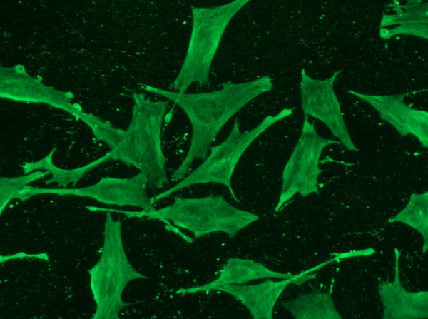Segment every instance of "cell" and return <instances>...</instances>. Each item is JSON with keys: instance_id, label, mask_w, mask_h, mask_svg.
Returning a JSON list of instances; mask_svg holds the SVG:
<instances>
[{"instance_id": "cell-1", "label": "cell", "mask_w": 428, "mask_h": 319, "mask_svg": "<svg viewBox=\"0 0 428 319\" xmlns=\"http://www.w3.org/2000/svg\"><path fill=\"white\" fill-rule=\"evenodd\" d=\"M273 87L272 79L263 76L250 81L226 82L220 88L200 93H178L142 84L141 88L165 98L178 106L190 124V146L182 163L171 177L174 181L185 176L195 160H204L224 126L244 106Z\"/></svg>"}, {"instance_id": "cell-2", "label": "cell", "mask_w": 428, "mask_h": 319, "mask_svg": "<svg viewBox=\"0 0 428 319\" xmlns=\"http://www.w3.org/2000/svg\"><path fill=\"white\" fill-rule=\"evenodd\" d=\"M133 98L131 122L120 143L108 152L110 160L138 169L156 191L168 183L161 132L169 101H151L141 93H133Z\"/></svg>"}, {"instance_id": "cell-3", "label": "cell", "mask_w": 428, "mask_h": 319, "mask_svg": "<svg viewBox=\"0 0 428 319\" xmlns=\"http://www.w3.org/2000/svg\"><path fill=\"white\" fill-rule=\"evenodd\" d=\"M248 0H235L213 6L191 7V29L185 54L170 88L185 93L196 83H210L211 66L224 34L234 16Z\"/></svg>"}, {"instance_id": "cell-4", "label": "cell", "mask_w": 428, "mask_h": 319, "mask_svg": "<svg viewBox=\"0 0 428 319\" xmlns=\"http://www.w3.org/2000/svg\"><path fill=\"white\" fill-rule=\"evenodd\" d=\"M122 213L130 218L146 216L171 222L191 232L195 238L217 232L233 238L259 219L257 214L231 205L224 196L213 194L200 198L175 196L174 201L163 208Z\"/></svg>"}, {"instance_id": "cell-5", "label": "cell", "mask_w": 428, "mask_h": 319, "mask_svg": "<svg viewBox=\"0 0 428 319\" xmlns=\"http://www.w3.org/2000/svg\"><path fill=\"white\" fill-rule=\"evenodd\" d=\"M87 271L96 303L93 319H119L121 310L131 304L122 300L126 285L133 280L148 279L128 259L122 240L121 221L114 220L110 211L106 213L101 255Z\"/></svg>"}, {"instance_id": "cell-6", "label": "cell", "mask_w": 428, "mask_h": 319, "mask_svg": "<svg viewBox=\"0 0 428 319\" xmlns=\"http://www.w3.org/2000/svg\"><path fill=\"white\" fill-rule=\"evenodd\" d=\"M293 113V108H282L268 115L249 130L242 131L238 120L233 123L227 138L211 146L203 161L193 171L165 191L151 198L153 203L189 186L216 183L225 186L235 201L239 202L233 186L232 177L240 159L250 145L272 125Z\"/></svg>"}, {"instance_id": "cell-7", "label": "cell", "mask_w": 428, "mask_h": 319, "mask_svg": "<svg viewBox=\"0 0 428 319\" xmlns=\"http://www.w3.org/2000/svg\"><path fill=\"white\" fill-rule=\"evenodd\" d=\"M341 144L339 141L318 134L314 123L304 116L301 133L282 173V185L275 212L281 211L291 198L300 193L305 197L319 194L318 177L322 173L320 158L325 147Z\"/></svg>"}, {"instance_id": "cell-8", "label": "cell", "mask_w": 428, "mask_h": 319, "mask_svg": "<svg viewBox=\"0 0 428 319\" xmlns=\"http://www.w3.org/2000/svg\"><path fill=\"white\" fill-rule=\"evenodd\" d=\"M147 186V178L139 172L124 178L102 177L94 184L77 188H48L26 185L17 193L16 198L24 201L38 194L72 195L93 198L107 205L134 206L148 211L154 207L148 196Z\"/></svg>"}, {"instance_id": "cell-9", "label": "cell", "mask_w": 428, "mask_h": 319, "mask_svg": "<svg viewBox=\"0 0 428 319\" xmlns=\"http://www.w3.org/2000/svg\"><path fill=\"white\" fill-rule=\"evenodd\" d=\"M341 70L325 79H315L301 70L300 91L304 116H312L330 131L332 136L351 151H357L344 120L340 103L334 90V83Z\"/></svg>"}, {"instance_id": "cell-10", "label": "cell", "mask_w": 428, "mask_h": 319, "mask_svg": "<svg viewBox=\"0 0 428 319\" xmlns=\"http://www.w3.org/2000/svg\"><path fill=\"white\" fill-rule=\"evenodd\" d=\"M0 96L16 101L46 103L68 112L77 119L83 113L80 106L71 103L73 96L70 92L44 84L21 65L1 69Z\"/></svg>"}, {"instance_id": "cell-11", "label": "cell", "mask_w": 428, "mask_h": 319, "mask_svg": "<svg viewBox=\"0 0 428 319\" xmlns=\"http://www.w3.org/2000/svg\"><path fill=\"white\" fill-rule=\"evenodd\" d=\"M335 260L332 258L290 278L280 280L266 278L256 284L225 285L216 288L215 290L226 293L239 300L254 319H272L277 300L289 284L300 285L305 281L315 278L316 274H311L312 272Z\"/></svg>"}, {"instance_id": "cell-12", "label": "cell", "mask_w": 428, "mask_h": 319, "mask_svg": "<svg viewBox=\"0 0 428 319\" xmlns=\"http://www.w3.org/2000/svg\"><path fill=\"white\" fill-rule=\"evenodd\" d=\"M348 93L370 104L380 118L390 124L402 136L412 134L421 145L428 148V113L413 108L404 98L409 92L398 94L373 95L347 90Z\"/></svg>"}, {"instance_id": "cell-13", "label": "cell", "mask_w": 428, "mask_h": 319, "mask_svg": "<svg viewBox=\"0 0 428 319\" xmlns=\"http://www.w3.org/2000/svg\"><path fill=\"white\" fill-rule=\"evenodd\" d=\"M399 252L395 248L394 278L392 282L383 281L378 293L383 306V319H427L428 291H407L399 275Z\"/></svg>"}, {"instance_id": "cell-14", "label": "cell", "mask_w": 428, "mask_h": 319, "mask_svg": "<svg viewBox=\"0 0 428 319\" xmlns=\"http://www.w3.org/2000/svg\"><path fill=\"white\" fill-rule=\"evenodd\" d=\"M295 275L275 271L269 269L261 263L250 259L230 258L220 270L218 276L213 281L204 285L190 288H182L177 294H193L215 290L216 288L225 285L245 284L250 281L277 278L287 279Z\"/></svg>"}, {"instance_id": "cell-15", "label": "cell", "mask_w": 428, "mask_h": 319, "mask_svg": "<svg viewBox=\"0 0 428 319\" xmlns=\"http://www.w3.org/2000/svg\"><path fill=\"white\" fill-rule=\"evenodd\" d=\"M295 319H340L330 292L301 294L282 304Z\"/></svg>"}, {"instance_id": "cell-16", "label": "cell", "mask_w": 428, "mask_h": 319, "mask_svg": "<svg viewBox=\"0 0 428 319\" xmlns=\"http://www.w3.org/2000/svg\"><path fill=\"white\" fill-rule=\"evenodd\" d=\"M56 148H54L44 158L35 162H25L21 165L24 174H29L36 171H46L51 174V178L45 181L46 184L56 183L60 187H67L68 184L73 183L76 186L78 181L89 171L97 167L106 161L110 160V155L108 152L100 158L92 161L83 166L66 169L58 168L53 163V154Z\"/></svg>"}, {"instance_id": "cell-17", "label": "cell", "mask_w": 428, "mask_h": 319, "mask_svg": "<svg viewBox=\"0 0 428 319\" xmlns=\"http://www.w3.org/2000/svg\"><path fill=\"white\" fill-rule=\"evenodd\" d=\"M387 223H402L417 231L424 239L423 253L428 247V192L413 193L405 206Z\"/></svg>"}, {"instance_id": "cell-18", "label": "cell", "mask_w": 428, "mask_h": 319, "mask_svg": "<svg viewBox=\"0 0 428 319\" xmlns=\"http://www.w3.org/2000/svg\"><path fill=\"white\" fill-rule=\"evenodd\" d=\"M388 7L393 14H383L379 22V28H387L392 26H407L414 24H427V2L419 0H410L404 4L394 1Z\"/></svg>"}, {"instance_id": "cell-19", "label": "cell", "mask_w": 428, "mask_h": 319, "mask_svg": "<svg viewBox=\"0 0 428 319\" xmlns=\"http://www.w3.org/2000/svg\"><path fill=\"white\" fill-rule=\"evenodd\" d=\"M50 174L49 171H36L29 174L17 177L0 178V213L1 214L6 206L14 199L16 193L25 186L29 185L41 178Z\"/></svg>"}, {"instance_id": "cell-20", "label": "cell", "mask_w": 428, "mask_h": 319, "mask_svg": "<svg viewBox=\"0 0 428 319\" xmlns=\"http://www.w3.org/2000/svg\"><path fill=\"white\" fill-rule=\"evenodd\" d=\"M91 130L94 136L107 143L111 149L121 141L124 130L113 127L108 121H103L91 113L83 112L81 118Z\"/></svg>"}, {"instance_id": "cell-21", "label": "cell", "mask_w": 428, "mask_h": 319, "mask_svg": "<svg viewBox=\"0 0 428 319\" xmlns=\"http://www.w3.org/2000/svg\"><path fill=\"white\" fill-rule=\"evenodd\" d=\"M411 35L428 39L427 24H414L407 26H396L392 29L379 28V35L380 38L388 40L396 35Z\"/></svg>"}]
</instances>
